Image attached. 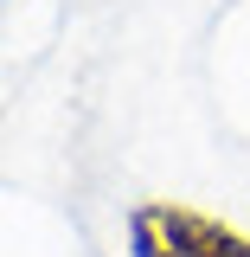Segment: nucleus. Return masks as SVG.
<instances>
[{
  "label": "nucleus",
  "instance_id": "nucleus-1",
  "mask_svg": "<svg viewBox=\"0 0 250 257\" xmlns=\"http://www.w3.org/2000/svg\"><path fill=\"white\" fill-rule=\"evenodd\" d=\"M128 257H250V231L192 212L180 199H135L128 206Z\"/></svg>",
  "mask_w": 250,
  "mask_h": 257
}]
</instances>
